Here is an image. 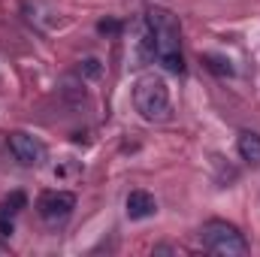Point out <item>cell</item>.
<instances>
[{
  "label": "cell",
  "mask_w": 260,
  "mask_h": 257,
  "mask_svg": "<svg viewBox=\"0 0 260 257\" xmlns=\"http://www.w3.org/2000/svg\"><path fill=\"white\" fill-rule=\"evenodd\" d=\"M6 142H9V151L15 154L18 164H24V167H40V164H46V145H43L37 136L15 130V133L6 136Z\"/></svg>",
  "instance_id": "5"
},
{
  "label": "cell",
  "mask_w": 260,
  "mask_h": 257,
  "mask_svg": "<svg viewBox=\"0 0 260 257\" xmlns=\"http://www.w3.org/2000/svg\"><path fill=\"white\" fill-rule=\"evenodd\" d=\"M236 148H239V157L251 167H260V133L251 130H242L239 139H236Z\"/></svg>",
  "instance_id": "7"
},
{
  "label": "cell",
  "mask_w": 260,
  "mask_h": 257,
  "mask_svg": "<svg viewBox=\"0 0 260 257\" xmlns=\"http://www.w3.org/2000/svg\"><path fill=\"white\" fill-rule=\"evenodd\" d=\"M206 61H209V70H215L218 76H233V67L227 58H221V55H206Z\"/></svg>",
  "instance_id": "9"
},
{
  "label": "cell",
  "mask_w": 260,
  "mask_h": 257,
  "mask_svg": "<svg viewBox=\"0 0 260 257\" xmlns=\"http://www.w3.org/2000/svg\"><path fill=\"white\" fill-rule=\"evenodd\" d=\"M200 242L206 251L221 257H242L248 254V242L239 233V227L227 224V221H206L200 230Z\"/></svg>",
  "instance_id": "3"
},
{
  "label": "cell",
  "mask_w": 260,
  "mask_h": 257,
  "mask_svg": "<svg viewBox=\"0 0 260 257\" xmlns=\"http://www.w3.org/2000/svg\"><path fill=\"white\" fill-rule=\"evenodd\" d=\"M133 106L145 121H167L170 118V88L164 76L142 73L133 82Z\"/></svg>",
  "instance_id": "2"
},
{
  "label": "cell",
  "mask_w": 260,
  "mask_h": 257,
  "mask_svg": "<svg viewBox=\"0 0 260 257\" xmlns=\"http://www.w3.org/2000/svg\"><path fill=\"white\" fill-rule=\"evenodd\" d=\"M24 206H27V197H24L21 191L9 194V197H6V200L0 203V218H15V215H18V212H21Z\"/></svg>",
  "instance_id": "8"
},
{
  "label": "cell",
  "mask_w": 260,
  "mask_h": 257,
  "mask_svg": "<svg viewBox=\"0 0 260 257\" xmlns=\"http://www.w3.org/2000/svg\"><path fill=\"white\" fill-rule=\"evenodd\" d=\"M127 218L130 221H145L157 212V200L151 197L148 191H130L127 194Z\"/></svg>",
  "instance_id": "6"
},
{
  "label": "cell",
  "mask_w": 260,
  "mask_h": 257,
  "mask_svg": "<svg viewBox=\"0 0 260 257\" xmlns=\"http://www.w3.org/2000/svg\"><path fill=\"white\" fill-rule=\"evenodd\" d=\"M145 27H148V34H151V43H154V58L164 64V70H170V73H185L179 18H176L170 9H164V6H151V9H148V18H145Z\"/></svg>",
  "instance_id": "1"
},
{
  "label": "cell",
  "mask_w": 260,
  "mask_h": 257,
  "mask_svg": "<svg viewBox=\"0 0 260 257\" xmlns=\"http://www.w3.org/2000/svg\"><path fill=\"white\" fill-rule=\"evenodd\" d=\"M115 30H118L115 21H100V34H115Z\"/></svg>",
  "instance_id": "10"
},
{
  "label": "cell",
  "mask_w": 260,
  "mask_h": 257,
  "mask_svg": "<svg viewBox=\"0 0 260 257\" xmlns=\"http://www.w3.org/2000/svg\"><path fill=\"white\" fill-rule=\"evenodd\" d=\"M73 209H76V197L70 191H46L37 200V212H40V218L49 227L64 224L67 218L73 215Z\"/></svg>",
  "instance_id": "4"
}]
</instances>
